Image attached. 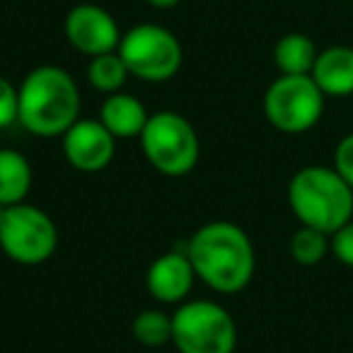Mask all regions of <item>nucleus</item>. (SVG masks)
Segmentation results:
<instances>
[{"instance_id": "423d86ee", "label": "nucleus", "mask_w": 353, "mask_h": 353, "mask_svg": "<svg viewBox=\"0 0 353 353\" xmlns=\"http://www.w3.org/2000/svg\"><path fill=\"white\" fill-rule=\"evenodd\" d=\"M119 56L128 73L143 83H167L182 68V44L170 30L160 25H136L121 34Z\"/></svg>"}, {"instance_id": "f3484780", "label": "nucleus", "mask_w": 353, "mask_h": 353, "mask_svg": "<svg viewBox=\"0 0 353 353\" xmlns=\"http://www.w3.org/2000/svg\"><path fill=\"white\" fill-rule=\"evenodd\" d=\"M131 334L145 348L165 346L172 341V314L162 310H143L133 317Z\"/></svg>"}, {"instance_id": "7ed1b4c3", "label": "nucleus", "mask_w": 353, "mask_h": 353, "mask_svg": "<svg viewBox=\"0 0 353 353\" xmlns=\"http://www.w3.org/2000/svg\"><path fill=\"white\" fill-rule=\"evenodd\" d=\"M288 206L300 225L334 235L353 221V189L334 167L310 165L290 176Z\"/></svg>"}, {"instance_id": "5701e85b", "label": "nucleus", "mask_w": 353, "mask_h": 353, "mask_svg": "<svg viewBox=\"0 0 353 353\" xmlns=\"http://www.w3.org/2000/svg\"><path fill=\"white\" fill-rule=\"evenodd\" d=\"M6 208L8 206H3V203H0V221H3V216H6Z\"/></svg>"}, {"instance_id": "6e6552de", "label": "nucleus", "mask_w": 353, "mask_h": 353, "mask_svg": "<svg viewBox=\"0 0 353 353\" xmlns=\"http://www.w3.org/2000/svg\"><path fill=\"white\" fill-rule=\"evenodd\" d=\"M324 102L312 75H279L264 92V117L281 133H305L319 123Z\"/></svg>"}, {"instance_id": "0eeeda50", "label": "nucleus", "mask_w": 353, "mask_h": 353, "mask_svg": "<svg viewBox=\"0 0 353 353\" xmlns=\"http://www.w3.org/2000/svg\"><path fill=\"white\" fill-rule=\"evenodd\" d=\"M59 247V228L51 216L32 203L8 206L0 221V250L22 266L49 261Z\"/></svg>"}, {"instance_id": "412c9836", "label": "nucleus", "mask_w": 353, "mask_h": 353, "mask_svg": "<svg viewBox=\"0 0 353 353\" xmlns=\"http://www.w3.org/2000/svg\"><path fill=\"white\" fill-rule=\"evenodd\" d=\"M332 254L343 266L353 269V221H348L343 228H339L332 235Z\"/></svg>"}, {"instance_id": "20e7f679", "label": "nucleus", "mask_w": 353, "mask_h": 353, "mask_svg": "<svg viewBox=\"0 0 353 353\" xmlns=\"http://www.w3.org/2000/svg\"><path fill=\"white\" fill-rule=\"evenodd\" d=\"M141 148L148 165L165 176L189 174L201 155L196 128L176 112L150 114L141 133Z\"/></svg>"}, {"instance_id": "ddd939ff", "label": "nucleus", "mask_w": 353, "mask_h": 353, "mask_svg": "<svg viewBox=\"0 0 353 353\" xmlns=\"http://www.w3.org/2000/svg\"><path fill=\"white\" fill-rule=\"evenodd\" d=\"M148 119L150 114H148L145 104L128 92L107 94L102 109H99V121L107 126V131L114 138H141Z\"/></svg>"}, {"instance_id": "f257e3e1", "label": "nucleus", "mask_w": 353, "mask_h": 353, "mask_svg": "<svg viewBox=\"0 0 353 353\" xmlns=\"http://www.w3.org/2000/svg\"><path fill=\"white\" fill-rule=\"evenodd\" d=\"M187 256L196 279L225 295L245 290L256 269L250 235L228 221H213L199 228L189 240Z\"/></svg>"}, {"instance_id": "9b49d317", "label": "nucleus", "mask_w": 353, "mask_h": 353, "mask_svg": "<svg viewBox=\"0 0 353 353\" xmlns=\"http://www.w3.org/2000/svg\"><path fill=\"white\" fill-rule=\"evenodd\" d=\"M194 283H196V274L187 252H165L148 266L145 288L162 305L187 303Z\"/></svg>"}, {"instance_id": "a211bd4d", "label": "nucleus", "mask_w": 353, "mask_h": 353, "mask_svg": "<svg viewBox=\"0 0 353 353\" xmlns=\"http://www.w3.org/2000/svg\"><path fill=\"white\" fill-rule=\"evenodd\" d=\"M288 250L293 261H298L300 266H314L332 252V235L300 225L290 237Z\"/></svg>"}, {"instance_id": "39448f33", "label": "nucleus", "mask_w": 353, "mask_h": 353, "mask_svg": "<svg viewBox=\"0 0 353 353\" xmlns=\"http://www.w3.org/2000/svg\"><path fill=\"white\" fill-rule=\"evenodd\" d=\"M172 343L179 353H235L237 324L213 300H187L172 314Z\"/></svg>"}, {"instance_id": "2eb2a0df", "label": "nucleus", "mask_w": 353, "mask_h": 353, "mask_svg": "<svg viewBox=\"0 0 353 353\" xmlns=\"http://www.w3.org/2000/svg\"><path fill=\"white\" fill-rule=\"evenodd\" d=\"M319 51L303 32L283 34L274 46V63L281 75H310Z\"/></svg>"}, {"instance_id": "6ab92c4d", "label": "nucleus", "mask_w": 353, "mask_h": 353, "mask_svg": "<svg viewBox=\"0 0 353 353\" xmlns=\"http://www.w3.org/2000/svg\"><path fill=\"white\" fill-rule=\"evenodd\" d=\"M17 117H20V94H17V88L6 75H0V131L17 123Z\"/></svg>"}, {"instance_id": "9d476101", "label": "nucleus", "mask_w": 353, "mask_h": 353, "mask_svg": "<svg viewBox=\"0 0 353 353\" xmlns=\"http://www.w3.org/2000/svg\"><path fill=\"white\" fill-rule=\"evenodd\" d=\"M61 138L63 157L78 172H102L117 155V138L99 119H78Z\"/></svg>"}, {"instance_id": "f03ea898", "label": "nucleus", "mask_w": 353, "mask_h": 353, "mask_svg": "<svg viewBox=\"0 0 353 353\" xmlns=\"http://www.w3.org/2000/svg\"><path fill=\"white\" fill-rule=\"evenodd\" d=\"M17 94V123L39 138L63 136L80 119V88L73 75L59 65H37L22 80Z\"/></svg>"}, {"instance_id": "4be33fe9", "label": "nucleus", "mask_w": 353, "mask_h": 353, "mask_svg": "<svg viewBox=\"0 0 353 353\" xmlns=\"http://www.w3.org/2000/svg\"><path fill=\"white\" fill-rule=\"evenodd\" d=\"M148 6L155 8V10H172V8H176L182 0H145Z\"/></svg>"}, {"instance_id": "4468645a", "label": "nucleus", "mask_w": 353, "mask_h": 353, "mask_svg": "<svg viewBox=\"0 0 353 353\" xmlns=\"http://www.w3.org/2000/svg\"><path fill=\"white\" fill-rule=\"evenodd\" d=\"M32 192V165L20 150L0 148V203H25Z\"/></svg>"}, {"instance_id": "aec40b11", "label": "nucleus", "mask_w": 353, "mask_h": 353, "mask_svg": "<svg viewBox=\"0 0 353 353\" xmlns=\"http://www.w3.org/2000/svg\"><path fill=\"white\" fill-rule=\"evenodd\" d=\"M334 170L343 176V182L353 189V133L343 136L334 150Z\"/></svg>"}, {"instance_id": "dca6fc26", "label": "nucleus", "mask_w": 353, "mask_h": 353, "mask_svg": "<svg viewBox=\"0 0 353 353\" xmlns=\"http://www.w3.org/2000/svg\"><path fill=\"white\" fill-rule=\"evenodd\" d=\"M128 78H131V73H128L126 63L121 61L119 51L94 56L88 63V83L92 85L94 90H99L102 94L121 92Z\"/></svg>"}, {"instance_id": "1a4fd4ad", "label": "nucleus", "mask_w": 353, "mask_h": 353, "mask_svg": "<svg viewBox=\"0 0 353 353\" xmlns=\"http://www.w3.org/2000/svg\"><path fill=\"white\" fill-rule=\"evenodd\" d=\"M63 32L68 44L88 59L112 54L121 44V30L117 25V17L94 3L75 6L65 15Z\"/></svg>"}, {"instance_id": "b1692460", "label": "nucleus", "mask_w": 353, "mask_h": 353, "mask_svg": "<svg viewBox=\"0 0 353 353\" xmlns=\"http://www.w3.org/2000/svg\"><path fill=\"white\" fill-rule=\"evenodd\" d=\"M351 3H353V0H351Z\"/></svg>"}, {"instance_id": "f8f14e48", "label": "nucleus", "mask_w": 353, "mask_h": 353, "mask_svg": "<svg viewBox=\"0 0 353 353\" xmlns=\"http://www.w3.org/2000/svg\"><path fill=\"white\" fill-rule=\"evenodd\" d=\"M310 75L324 92V97L353 94V49L351 46H329L319 51Z\"/></svg>"}]
</instances>
